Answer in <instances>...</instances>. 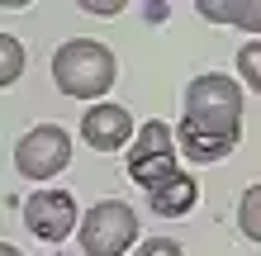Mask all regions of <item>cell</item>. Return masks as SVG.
I'll list each match as a JSON object with an SVG mask.
<instances>
[{
	"label": "cell",
	"instance_id": "cell-14",
	"mask_svg": "<svg viewBox=\"0 0 261 256\" xmlns=\"http://www.w3.org/2000/svg\"><path fill=\"white\" fill-rule=\"evenodd\" d=\"M86 14H124V0H81Z\"/></svg>",
	"mask_w": 261,
	"mask_h": 256
},
{
	"label": "cell",
	"instance_id": "cell-12",
	"mask_svg": "<svg viewBox=\"0 0 261 256\" xmlns=\"http://www.w3.org/2000/svg\"><path fill=\"white\" fill-rule=\"evenodd\" d=\"M238 76L261 95V43H247V48L238 52Z\"/></svg>",
	"mask_w": 261,
	"mask_h": 256
},
{
	"label": "cell",
	"instance_id": "cell-15",
	"mask_svg": "<svg viewBox=\"0 0 261 256\" xmlns=\"http://www.w3.org/2000/svg\"><path fill=\"white\" fill-rule=\"evenodd\" d=\"M0 256H24V251L14 247V242H0Z\"/></svg>",
	"mask_w": 261,
	"mask_h": 256
},
{
	"label": "cell",
	"instance_id": "cell-10",
	"mask_svg": "<svg viewBox=\"0 0 261 256\" xmlns=\"http://www.w3.org/2000/svg\"><path fill=\"white\" fill-rule=\"evenodd\" d=\"M24 76V43L14 34H0V90Z\"/></svg>",
	"mask_w": 261,
	"mask_h": 256
},
{
	"label": "cell",
	"instance_id": "cell-8",
	"mask_svg": "<svg viewBox=\"0 0 261 256\" xmlns=\"http://www.w3.org/2000/svg\"><path fill=\"white\" fill-rule=\"evenodd\" d=\"M147 204H152V214H162V218H180V214H190L199 204V180L190 171H176L166 185H157L147 194Z\"/></svg>",
	"mask_w": 261,
	"mask_h": 256
},
{
	"label": "cell",
	"instance_id": "cell-7",
	"mask_svg": "<svg viewBox=\"0 0 261 256\" xmlns=\"http://www.w3.org/2000/svg\"><path fill=\"white\" fill-rule=\"evenodd\" d=\"M81 138H86V147H95V152H128L138 128H133V114L124 104L100 100V104H90L81 114Z\"/></svg>",
	"mask_w": 261,
	"mask_h": 256
},
{
	"label": "cell",
	"instance_id": "cell-6",
	"mask_svg": "<svg viewBox=\"0 0 261 256\" xmlns=\"http://www.w3.org/2000/svg\"><path fill=\"white\" fill-rule=\"evenodd\" d=\"M24 223H29V233L38 237V242H67L71 233H81V209H76V200L67 190H53V185H43L34 190L24 200Z\"/></svg>",
	"mask_w": 261,
	"mask_h": 256
},
{
	"label": "cell",
	"instance_id": "cell-4",
	"mask_svg": "<svg viewBox=\"0 0 261 256\" xmlns=\"http://www.w3.org/2000/svg\"><path fill=\"white\" fill-rule=\"evenodd\" d=\"M124 157H128V176L152 194L157 185H166V180L180 171V166H176V157H180L176 128L162 124V119H147V124L138 128V138H133V147H128Z\"/></svg>",
	"mask_w": 261,
	"mask_h": 256
},
{
	"label": "cell",
	"instance_id": "cell-5",
	"mask_svg": "<svg viewBox=\"0 0 261 256\" xmlns=\"http://www.w3.org/2000/svg\"><path fill=\"white\" fill-rule=\"evenodd\" d=\"M71 161V133L57 124H34L14 143V171L29 180H53L57 171H67Z\"/></svg>",
	"mask_w": 261,
	"mask_h": 256
},
{
	"label": "cell",
	"instance_id": "cell-3",
	"mask_svg": "<svg viewBox=\"0 0 261 256\" xmlns=\"http://www.w3.org/2000/svg\"><path fill=\"white\" fill-rule=\"evenodd\" d=\"M81 251L86 256H133L128 247L138 242V214L128 200H100L81 218Z\"/></svg>",
	"mask_w": 261,
	"mask_h": 256
},
{
	"label": "cell",
	"instance_id": "cell-2",
	"mask_svg": "<svg viewBox=\"0 0 261 256\" xmlns=\"http://www.w3.org/2000/svg\"><path fill=\"white\" fill-rule=\"evenodd\" d=\"M114 76H119L114 52L95 38H67L53 52V81L71 100H95L100 104V95L114 90Z\"/></svg>",
	"mask_w": 261,
	"mask_h": 256
},
{
	"label": "cell",
	"instance_id": "cell-1",
	"mask_svg": "<svg viewBox=\"0 0 261 256\" xmlns=\"http://www.w3.org/2000/svg\"><path fill=\"white\" fill-rule=\"evenodd\" d=\"M186 114L176 124V147L190 161H223L242 143V90L223 71H204L186 86Z\"/></svg>",
	"mask_w": 261,
	"mask_h": 256
},
{
	"label": "cell",
	"instance_id": "cell-11",
	"mask_svg": "<svg viewBox=\"0 0 261 256\" xmlns=\"http://www.w3.org/2000/svg\"><path fill=\"white\" fill-rule=\"evenodd\" d=\"M238 228H242V237L261 242V185L242 190V200H238Z\"/></svg>",
	"mask_w": 261,
	"mask_h": 256
},
{
	"label": "cell",
	"instance_id": "cell-13",
	"mask_svg": "<svg viewBox=\"0 0 261 256\" xmlns=\"http://www.w3.org/2000/svg\"><path fill=\"white\" fill-rule=\"evenodd\" d=\"M133 256H186V251H180L176 237H152V242H143Z\"/></svg>",
	"mask_w": 261,
	"mask_h": 256
},
{
	"label": "cell",
	"instance_id": "cell-9",
	"mask_svg": "<svg viewBox=\"0 0 261 256\" xmlns=\"http://www.w3.org/2000/svg\"><path fill=\"white\" fill-rule=\"evenodd\" d=\"M195 10L209 24H238L261 34V0H195Z\"/></svg>",
	"mask_w": 261,
	"mask_h": 256
}]
</instances>
